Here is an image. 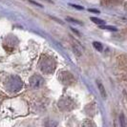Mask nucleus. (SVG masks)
<instances>
[{
    "label": "nucleus",
    "instance_id": "obj_1",
    "mask_svg": "<svg viewBox=\"0 0 127 127\" xmlns=\"http://www.w3.org/2000/svg\"><path fill=\"white\" fill-rule=\"evenodd\" d=\"M39 67H40V70L45 74H53L56 70L57 64L52 57H47V56H42V57L40 58Z\"/></svg>",
    "mask_w": 127,
    "mask_h": 127
},
{
    "label": "nucleus",
    "instance_id": "obj_2",
    "mask_svg": "<svg viewBox=\"0 0 127 127\" xmlns=\"http://www.w3.org/2000/svg\"><path fill=\"white\" fill-rule=\"evenodd\" d=\"M6 86L10 92L16 93V92H19V91L21 90L22 86H23V83H22L21 79L19 78L18 76H13L8 79Z\"/></svg>",
    "mask_w": 127,
    "mask_h": 127
},
{
    "label": "nucleus",
    "instance_id": "obj_3",
    "mask_svg": "<svg viewBox=\"0 0 127 127\" xmlns=\"http://www.w3.org/2000/svg\"><path fill=\"white\" fill-rule=\"evenodd\" d=\"M58 79L59 81L62 83L63 85H66V86H70V85H73L74 83L76 82V78L74 75L68 72V71H62L58 74Z\"/></svg>",
    "mask_w": 127,
    "mask_h": 127
},
{
    "label": "nucleus",
    "instance_id": "obj_4",
    "mask_svg": "<svg viewBox=\"0 0 127 127\" xmlns=\"http://www.w3.org/2000/svg\"><path fill=\"white\" fill-rule=\"evenodd\" d=\"M58 108L62 111H71L76 107V103L75 101L71 98V97H62L59 99V101L57 103Z\"/></svg>",
    "mask_w": 127,
    "mask_h": 127
},
{
    "label": "nucleus",
    "instance_id": "obj_5",
    "mask_svg": "<svg viewBox=\"0 0 127 127\" xmlns=\"http://www.w3.org/2000/svg\"><path fill=\"white\" fill-rule=\"evenodd\" d=\"M45 80L44 78L39 75H33L30 78V85L32 86L33 89H38L44 85Z\"/></svg>",
    "mask_w": 127,
    "mask_h": 127
},
{
    "label": "nucleus",
    "instance_id": "obj_6",
    "mask_svg": "<svg viewBox=\"0 0 127 127\" xmlns=\"http://www.w3.org/2000/svg\"><path fill=\"white\" fill-rule=\"evenodd\" d=\"M16 44H17V39L15 38V36H9V37H7L6 39H5V43H4V45H5V47L7 48H9L10 46L12 47V49H13L15 46H16Z\"/></svg>",
    "mask_w": 127,
    "mask_h": 127
},
{
    "label": "nucleus",
    "instance_id": "obj_7",
    "mask_svg": "<svg viewBox=\"0 0 127 127\" xmlns=\"http://www.w3.org/2000/svg\"><path fill=\"white\" fill-rule=\"evenodd\" d=\"M122 0H102L101 3L105 6H115L121 4Z\"/></svg>",
    "mask_w": 127,
    "mask_h": 127
},
{
    "label": "nucleus",
    "instance_id": "obj_8",
    "mask_svg": "<svg viewBox=\"0 0 127 127\" xmlns=\"http://www.w3.org/2000/svg\"><path fill=\"white\" fill-rule=\"evenodd\" d=\"M73 49L76 54L77 55H81L82 53V47L80 46V44L76 41V40H73Z\"/></svg>",
    "mask_w": 127,
    "mask_h": 127
},
{
    "label": "nucleus",
    "instance_id": "obj_9",
    "mask_svg": "<svg viewBox=\"0 0 127 127\" xmlns=\"http://www.w3.org/2000/svg\"><path fill=\"white\" fill-rule=\"evenodd\" d=\"M97 87H98V91H99V93H100L101 96L105 98V97H106V91H105L104 86L102 85V83L99 82V81H97Z\"/></svg>",
    "mask_w": 127,
    "mask_h": 127
},
{
    "label": "nucleus",
    "instance_id": "obj_10",
    "mask_svg": "<svg viewBox=\"0 0 127 127\" xmlns=\"http://www.w3.org/2000/svg\"><path fill=\"white\" fill-rule=\"evenodd\" d=\"M82 127H95V125L91 120H85L82 123Z\"/></svg>",
    "mask_w": 127,
    "mask_h": 127
},
{
    "label": "nucleus",
    "instance_id": "obj_11",
    "mask_svg": "<svg viewBox=\"0 0 127 127\" xmlns=\"http://www.w3.org/2000/svg\"><path fill=\"white\" fill-rule=\"evenodd\" d=\"M120 121H121V127H126L127 126V121H126V118L123 114H121L120 116Z\"/></svg>",
    "mask_w": 127,
    "mask_h": 127
},
{
    "label": "nucleus",
    "instance_id": "obj_12",
    "mask_svg": "<svg viewBox=\"0 0 127 127\" xmlns=\"http://www.w3.org/2000/svg\"><path fill=\"white\" fill-rule=\"evenodd\" d=\"M57 123L54 121H47L45 122V127H57Z\"/></svg>",
    "mask_w": 127,
    "mask_h": 127
},
{
    "label": "nucleus",
    "instance_id": "obj_13",
    "mask_svg": "<svg viewBox=\"0 0 127 127\" xmlns=\"http://www.w3.org/2000/svg\"><path fill=\"white\" fill-rule=\"evenodd\" d=\"M91 20H92L94 23L98 24V25H102V24H104V23H105L103 20H101V19H99V18H96V17H91Z\"/></svg>",
    "mask_w": 127,
    "mask_h": 127
},
{
    "label": "nucleus",
    "instance_id": "obj_14",
    "mask_svg": "<svg viewBox=\"0 0 127 127\" xmlns=\"http://www.w3.org/2000/svg\"><path fill=\"white\" fill-rule=\"evenodd\" d=\"M93 46L95 47V49L97 50V51H102V45L101 43H99V42H96V41H95L94 43H93Z\"/></svg>",
    "mask_w": 127,
    "mask_h": 127
},
{
    "label": "nucleus",
    "instance_id": "obj_15",
    "mask_svg": "<svg viewBox=\"0 0 127 127\" xmlns=\"http://www.w3.org/2000/svg\"><path fill=\"white\" fill-rule=\"evenodd\" d=\"M101 29H107V30H110V31H117V29L114 28V27H110V26H100Z\"/></svg>",
    "mask_w": 127,
    "mask_h": 127
},
{
    "label": "nucleus",
    "instance_id": "obj_16",
    "mask_svg": "<svg viewBox=\"0 0 127 127\" xmlns=\"http://www.w3.org/2000/svg\"><path fill=\"white\" fill-rule=\"evenodd\" d=\"M71 6L74 7L75 9H77V10H84V8L81 6H78V5H74V4H71Z\"/></svg>",
    "mask_w": 127,
    "mask_h": 127
},
{
    "label": "nucleus",
    "instance_id": "obj_17",
    "mask_svg": "<svg viewBox=\"0 0 127 127\" xmlns=\"http://www.w3.org/2000/svg\"><path fill=\"white\" fill-rule=\"evenodd\" d=\"M67 20H69V21H72L73 23H76V24H81L79 21H77V20H75V19H73V18H70V17H69V18H67Z\"/></svg>",
    "mask_w": 127,
    "mask_h": 127
},
{
    "label": "nucleus",
    "instance_id": "obj_18",
    "mask_svg": "<svg viewBox=\"0 0 127 127\" xmlns=\"http://www.w3.org/2000/svg\"><path fill=\"white\" fill-rule=\"evenodd\" d=\"M90 12H93V13H99L98 11H96V10H93V9H89Z\"/></svg>",
    "mask_w": 127,
    "mask_h": 127
},
{
    "label": "nucleus",
    "instance_id": "obj_19",
    "mask_svg": "<svg viewBox=\"0 0 127 127\" xmlns=\"http://www.w3.org/2000/svg\"><path fill=\"white\" fill-rule=\"evenodd\" d=\"M125 10L127 11V2H126V4H125Z\"/></svg>",
    "mask_w": 127,
    "mask_h": 127
}]
</instances>
